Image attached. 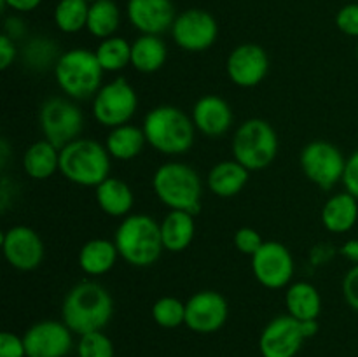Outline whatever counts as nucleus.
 Returning <instances> with one entry per match:
<instances>
[{
  "label": "nucleus",
  "instance_id": "nucleus-1",
  "mask_svg": "<svg viewBox=\"0 0 358 357\" xmlns=\"http://www.w3.org/2000/svg\"><path fill=\"white\" fill-rule=\"evenodd\" d=\"M114 315V301L101 284L80 282L66 293L62 304L63 322L77 335L101 331Z\"/></svg>",
  "mask_w": 358,
  "mask_h": 357
},
{
  "label": "nucleus",
  "instance_id": "nucleus-2",
  "mask_svg": "<svg viewBox=\"0 0 358 357\" xmlns=\"http://www.w3.org/2000/svg\"><path fill=\"white\" fill-rule=\"evenodd\" d=\"M142 130L147 144L168 156L189 153L196 136L192 118L175 105H159L147 112Z\"/></svg>",
  "mask_w": 358,
  "mask_h": 357
},
{
  "label": "nucleus",
  "instance_id": "nucleus-3",
  "mask_svg": "<svg viewBox=\"0 0 358 357\" xmlns=\"http://www.w3.org/2000/svg\"><path fill=\"white\" fill-rule=\"evenodd\" d=\"M114 244L119 255L136 268L152 266L164 251L159 223L147 214L126 216L115 230Z\"/></svg>",
  "mask_w": 358,
  "mask_h": 357
},
{
  "label": "nucleus",
  "instance_id": "nucleus-4",
  "mask_svg": "<svg viewBox=\"0 0 358 357\" xmlns=\"http://www.w3.org/2000/svg\"><path fill=\"white\" fill-rule=\"evenodd\" d=\"M59 172L73 184L98 188L110 177V154L96 140L77 139L59 149Z\"/></svg>",
  "mask_w": 358,
  "mask_h": 357
},
{
  "label": "nucleus",
  "instance_id": "nucleus-5",
  "mask_svg": "<svg viewBox=\"0 0 358 357\" xmlns=\"http://www.w3.org/2000/svg\"><path fill=\"white\" fill-rule=\"evenodd\" d=\"M152 188L163 205L170 210L198 214L201 210L203 184L194 168L170 161L154 172Z\"/></svg>",
  "mask_w": 358,
  "mask_h": 357
},
{
  "label": "nucleus",
  "instance_id": "nucleus-6",
  "mask_svg": "<svg viewBox=\"0 0 358 357\" xmlns=\"http://www.w3.org/2000/svg\"><path fill=\"white\" fill-rule=\"evenodd\" d=\"M103 72L94 51L83 48L65 51L55 63V77L59 90L73 100L94 97L103 86Z\"/></svg>",
  "mask_w": 358,
  "mask_h": 357
},
{
  "label": "nucleus",
  "instance_id": "nucleus-7",
  "mask_svg": "<svg viewBox=\"0 0 358 357\" xmlns=\"http://www.w3.org/2000/svg\"><path fill=\"white\" fill-rule=\"evenodd\" d=\"M233 158L247 170L268 168L278 154V135L266 119L252 118L241 122L233 136Z\"/></svg>",
  "mask_w": 358,
  "mask_h": 357
},
{
  "label": "nucleus",
  "instance_id": "nucleus-8",
  "mask_svg": "<svg viewBox=\"0 0 358 357\" xmlns=\"http://www.w3.org/2000/svg\"><path fill=\"white\" fill-rule=\"evenodd\" d=\"M38 125L44 133V139L58 149H63L70 142L80 139L84 130V115L72 100L49 98L42 104L38 112Z\"/></svg>",
  "mask_w": 358,
  "mask_h": 357
},
{
  "label": "nucleus",
  "instance_id": "nucleus-9",
  "mask_svg": "<svg viewBox=\"0 0 358 357\" xmlns=\"http://www.w3.org/2000/svg\"><path fill=\"white\" fill-rule=\"evenodd\" d=\"M138 108L136 91L124 77L103 84L93 97V115L101 126L117 128L128 125Z\"/></svg>",
  "mask_w": 358,
  "mask_h": 357
},
{
  "label": "nucleus",
  "instance_id": "nucleus-10",
  "mask_svg": "<svg viewBox=\"0 0 358 357\" xmlns=\"http://www.w3.org/2000/svg\"><path fill=\"white\" fill-rule=\"evenodd\" d=\"M303 174L310 182L320 189L334 188L338 182H343L346 160L339 147L325 140H313L303 147L299 156Z\"/></svg>",
  "mask_w": 358,
  "mask_h": 357
},
{
  "label": "nucleus",
  "instance_id": "nucleus-11",
  "mask_svg": "<svg viewBox=\"0 0 358 357\" xmlns=\"http://www.w3.org/2000/svg\"><path fill=\"white\" fill-rule=\"evenodd\" d=\"M171 37L184 51L201 52L215 44L219 37V24L208 10L187 9L175 18Z\"/></svg>",
  "mask_w": 358,
  "mask_h": 357
},
{
  "label": "nucleus",
  "instance_id": "nucleus-12",
  "mask_svg": "<svg viewBox=\"0 0 358 357\" xmlns=\"http://www.w3.org/2000/svg\"><path fill=\"white\" fill-rule=\"evenodd\" d=\"M294 258L289 248L280 241H264L252 255V272L261 286L268 289H282L294 276Z\"/></svg>",
  "mask_w": 358,
  "mask_h": 357
},
{
  "label": "nucleus",
  "instance_id": "nucleus-13",
  "mask_svg": "<svg viewBox=\"0 0 358 357\" xmlns=\"http://www.w3.org/2000/svg\"><path fill=\"white\" fill-rule=\"evenodd\" d=\"M229 307L217 290H199L185 301V326L199 335L215 332L226 324Z\"/></svg>",
  "mask_w": 358,
  "mask_h": 357
},
{
  "label": "nucleus",
  "instance_id": "nucleus-14",
  "mask_svg": "<svg viewBox=\"0 0 358 357\" xmlns=\"http://www.w3.org/2000/svg\"><path fill=\"white\" fill-rule=\"evenodd\" d=\"M301 321L292 315H278L261 332L259 350L262 357H296L304 343Z\"/></svg>",
  "mask_w": 358,
  "mask_h": 357
},
{
  "label": "nucleus",
  "instance_id": "nucleus-15",
  "mask_svg": "<svg viewBox=\"0 0 358 357\" xmlns=\"http://www.w3.org/2000/svg\"><path fill=\"white\" fill-rule=\"evenodd\" d=\"M2 251L7 262L20 272H31L44 261V241L28 226H13L3 233Z\"/></svg>",
  "mask_w": 358,
  "mask_h": 357
},
{
  "label": "nucleus",
  "instance_id": "nucleus-16",
  "mask_svg": "<svg viewBox=\"0 0 358 357\" xmlns=\"http://www.w3.org/2000/svg\"><path fill=\"white\" fill-rule=\"evenodd\" d=\"M227 76L231 83L240 88H255L266 79L269 70V58L264 48L259 44H241L227 56Z\"/></svg>",
  "mask_w": 358,
  "mask_h": 357
},
{
  "label": "nucleus",
  "instance_id": "nucleus-17",
  "mask_svg": "<svg viewBox=\"0 0 358 357\" xmlns=\"http://www.w3.org/2000/svg\"><path fill=\"white\" fill-rule=\"evenodd\" d=\"M27 357H65L72 349V331L65 322L41 321L23 335Z\"/></svg>",
  "mask_w": 358,
  "mask_h": 357
},
{
  "label": "nucleus",
  "instance_id": "nucleus-18",
  "mask_svg": "<svg viewBox=\"0 0 358 357\" xmlns=\"http://www.w3.org/2000/svg\"><path fill=\"white\" fill-rule=\"evenodd\" d=\"M177 18L171 0H128V20L143 35L171 30Z\"/></svg>",
  "mask_w": 358,
  "mask_h": 357
},
{
  "label": "nucleus",
  "instance_id": "nucleus-19",
  "mask_svg": "<svg viewBox=\"0 0 358 357\" xmlns=\"http://www.w3.org/2000/svg\"><path fill=\"white\" fill-rule=\"evenodd\" d=\"M192 122L196 130L206 136H222L233 125V111L224 98L205 94L192 107Z\"/></svg>",
  "mask_w": 358,
  "mask_h": 357
},
{
  "label": "nucleus",
  "instance_id": "nucleus-20",
  "mask_svg": "<svg viewBox=\"0 0 358 357\" xmlns=\"http://www.w3.org/2000/svg\"><path fill=\"white\" fill-rule=\"evenodd\" d=\"M248 177H250V170H247L233 158V160L219 161L213 164L206 177V184L210 191L219 198H233L243 191Z\"/></svg>",
  "mask_w": 358,
  "mask_h": 357
},
{
  "label": "nucleus",
  "instance_id": "nucleus-21",
  "mask_svg": "<svg viewBox=\"0 0 358 357\" xmlns=\"http://www.w3.org/2000/svg\"><path fill=\"white\" fill-rule=\"evenodd\" d=\"M159 226L164 251L173 252V254L184 252L196 237L194 214L184 212V210H170Z\"/></svg>",
  "mask_w": 358,
  "mask_h": 357
},
{
  "label": "nucleus",
  "instance_id": "nucleus-22",
  "mask_svg": "<svg viewBox=\"0 0 358 357\" xmlns=\"http://www.w3.org/2000/svg\"><path fill=\"white\" fill-rule=\"evenodd\" d=\"M358 220V200L348 191L332 195L322 206V224L331 233H348Z\"/></svg>",
  "mask_w": 358,
  "mask_h": 357
},
{
  "label": "nucleus",
  "instance_id": "nucleus-23",
  "mask_svg": "<svg viewBox=\"0 0 358 357\" xmlns=\"http://www.w3.org/2000/svg\"><path fill=\"white\" fill-rule=\"evenodd\" d=\"M117 258L121 255H119L114 241L107 240V238H93L80 247L77 261L84 273L98 276L110 272L117 262Z\"/></svg>",
  "mask_w": 358,
  "mask_h": 357
},
{
  "label": "nucleus",
  "instance_id": "nucleus-24",
  "mask_svg": "<svg viewBox=\"0 0 358 357\" xmlns=\"http://www.w3.org/2000/svg\"><path fill=\"white\" fill-rule=\"evenodd\" d=\"M23 170L35 181H45L59 172V149L42 139L31 144L23 154Z\"/></svg>",
  "mask_w": 358,
  "mask_h": 357
},
{
  "label": "nucleus",
  "instance_id": "nucleus-25",
  "mask_svg": "<svg viewBox=\"0 0 358 357\" xmlns=\"http://www.w3.org/2000/svg\"><path fill=\"white\" fill-rule=\"evenodd\" d=\"M96 189V202L101 212L110 217H126L133 209L135 196L122 178L108 177Z\"/></svg>",
  "mask_w": 358,
  "mask_h": 357
},
{
  "label": "nucleus",
  "instance_id": "nucleus-26",
  "mask_svg": "<svg viewBox=\"0 0 358 357\" xmlns=\"http://www.w3.org/2000/svg\"><path fill=\"white\" fill-rule=\"evenodd\" d=\"M285 307L297 321H313L322 312V296L313 284L294 282L285 293Z\"/></svg>",
  "mask_w": 358,
  "mask_h": 357
},
{
  "label": "nucleus",
  "instance_id": "nucleus-27",
  "mask_svg": "<svg viewBox=\"0 0 358 357\" xmlns=\"http://www.w3.org/2000/svg\"><path fill=\"white\" fill-rule=\"evenodd\" d=\"M147 139L142 128L133 125H122L117 128H112L108 132L105 147H107L110 158L119 161H129L140 156L145 147Z\"/></svg>",
  "mask_w": 358,
  "mask_h": 357
},
{
  "label": "nucleus",
  "instance_id": "nucleus-28",
  "mask_svg": "<svg viewBox=\"0 0 358 357\" xmlns=\"http://www.w3.org/2000/svg\"><path fill=\"white\" fill-rule=\"evenodd\" d=\"M168 49L159 35H140L131 44V65L136 72L154 74L166 63Z\"/></svg>",
  "mask_w": 358,
  "mask_h": 357
},
{
  "label": "nucleus",
  "instance_id": "nucleus-29",
  "mask_svg": "<svg viewBox=\"0 0 358 357\" xmlns=\"http://www.w3.org/2000/svg\"><path fill=\"white\" fill-rule=\"evenodd\" d=\"M121 23V10L114 0H96L90 4L87 31L96 38L114 37Z\"/></svg>",
  "mask_w": 358,
  "mask_h": 357
},
{
  "label": "nucleus",
  "instance_id": "nucleus-30",
  "mask_svg": "<svg viewBox=\"0 0 358 357\" xmlns=\"http://www.w3.org/2000/svg\"><path fill=\"white\" fill-rule=\"evenodd\" d=\"M98 62L105 72H119L131 65V44L122 37H108L98 44L96 51Z\"/></svg>",
  "mask_w": 358,
  "mask_h": 357
},
{
  "label": "nucleus",
  "instance_id": "nucleus-31",
  "mask_svg": "<svg viewBox=\"0 0 358 357\" xmlns=\"http://www.w3.org/2000/svg\"><path fill=\"white\" fill-rule=\"evenodd\" d=\"M87 14L86 0H59L55 7V23L63 34H77L87 27Z\"/></svg>",
  "mask_w": 358,
  "mask_h": 357
},
{
  "label": "nucleus",
  "instance_id": "nucleus-32",
  "mask_svg": "<svg viewBox=\"0 0 358 357\" xmlns=\"http://www.w3.org/2000/svg\"><path fill=\"white\" fill-rule=\"evenodd\" d=\"M152 318L159 328H178L185 324V303L173 296L159 298L152 307Z\"/></svg>",
  "mask_w": 358,
  "mask_h": 357
},
{
  "label": "nucleus",
  "instance_id": "nucleus-33",
  "mask_svg": "<svg viewBox=\"0 0 358 357\" xmlns=\"http://www.w3.org/2000/svg\"><path fill=\"white\" fill-rule=\"evenodd\" d=\"M79 357H114V343L105 332L94 331L83 335L77 345Z\"/></svg>",
  "mask_w": 358,
  "mask_h": 357
},
{
  "label": "nucleus",
  "instance_id": "nucleus-34",
  "mask_svg": "<svg viewBox=\"0 0 358 357\" xmlns=\"http://www.w3.org/2000/svg\"><path fill=\"white\" fill-rule=\"evenodd\" d=\"M233 241L234 247L238 248V252H241V254L245 255H250V258L262 247V244H264L261 233H259L257 230H254V227L248 226L236 230Z\"/></svg>",
  "mask_w": 358,
  "mask_h": 357
},
{
  "label": "nucleus",
  "instance_id": "nucleus-35",
  "mask_svg": "<svg viewBox=\"0 0 358 357\" xmlns=\"http://www.w3.org/2000/svg\"><path fill=\"white\" fill-rule=\"evenodd\" d=\"M336 27L350 37H358V4H348L336 14Z\"/></svg>",
  "mask_w": 358,
  "mask_h": 357
},
{
  "label": "nucleus",
  "instance_id": "nucleus-36",
  "mask_svg": "<svg viewBox=\"0 0 358 357\" xmlns=\"http://www.w3.org/2000/svg\"><path fill=\"white\" fill-rule=\"evenodd\" d=\"M0 357H27L24 340L9 331L0 335Z\"/></svg>",
  "mask_w": 358,
  "mask_h": 357
},
{
  "label": "nucleus",
  "instance_id": "nucleus-37",
  "mask_svg": "<svg viewBox=\"0 0 358 357\" xmlns=\"http://www.w3.org/2000/svg\"><path fill=\"white\" fill-rule=\"evenodd\" d=\"M343 296L348 307L358 312V265H353L343 279Z\"/></svg>",
  "mask_w": 358,
  "mask_h": 357
},
{
  "label": "nucleus",
  "instance_id": "nucleus-38",
  "mask_svg": "<svg viewBox=\"0 0 358 357\" xmlns=\"http://www.w3.org/2000/svg\"><path fill=\"white\" fill-rule=\"evenodd\" d=\"M343 184H345L346 191L358 200V149L346 160Z\"/></svg>",
  "mask_w": 358,
  "mask_h": 357
},
{
  "label": "nucleus",
  "instance_id": "nucleus-39",
  "mask_svg": "<svg viewBox=\"0 0 358 357\" xmlns=\"http://www.w3.org/2000/svg\"><path fill=\"white\" fill-rule=\"evenodd\" d=\"M17 56L16 44H14L13 38L9 35L2 34L0 35V69L7 70Z\"/></svg>",
  "mask_w": 358,
  "mask_h": 357
},
{
  "label": "nucleus",
  "instance_id": "nucleus-40",
  "mask_svg": "<svg viewBox=\"0 0 358 357\" xmlns=\"http://www.w3.org/2000/svg\"><path fill=\"white\" fill-rule=\"evenodd\" d=\"M42 0H2L3 7H10L13 10H17V13H30V10H35L38 6H41Z\"/></svg>",
  "mask_w": 358,
  "mask_h": 357
},
{
  "label": "nucleus",
  "instance_id": "nucleus-41",
  "mask_svg": "<svg viewBox=\"0 0 358 357\" xmlns=\"http://www.w3.org/2000/svg\"><path fill=\"white\" fill-rule=\"evenodd\" d=\"M339 254L348 259L350 262H353V265H358V238L346 240L339 248Z\"/></svg>",
  "mask_w": 358,
  "mask_h": 357
},
{
  "label": "nucleus",
  "instance_id": "nucleus-42",
  "mask_svg": "<svg viewBox=\"0 0 358 357\" xmlns=\"http://www.w3.org/2000/svg\"><path fill=\"white\" fill-rule=\"evenodd\" d=\"M301 328H303L304 338H313L318 332L320 326H318V318H313V321H301Z\"/></svg>",
  "mask_w": 358,
  "mask_h": 357
},
{
  "label": "nucleus",
  "instance_id": "nucleus-43",
  "mask_svg": "<svg viewBox=\"0 0 358 357\" xmlns=\"http://www.w3.org/2000/svg\"><path fill=\"white\" fill-rule=\"evenodd\" d=\"M86 2H90V4H91V2H96V0H86Z\"/></svg>",
  "mask_w": 358,
  "mask_h": 357
},
{
  "label": "nucleus",
  "instance_id": "nucleus-44",
  "mask_svg": "<svg viewBox=\"0 0 358 357\" xmlns=\"http://www.w3.org/2000/svg\"><path fill=\"white\" fill-rule=\"evenodd\" d=\"M357 59H358V46H357Z\"/></svg>",
  "mask_w": 358,
  "mask_h": 357
}]
</instances>
